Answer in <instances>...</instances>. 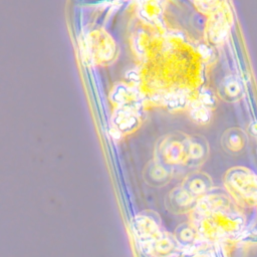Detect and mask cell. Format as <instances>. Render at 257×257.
<instances>
[{
    "label": "cell",
    "mask_w": 257,
    "mask_h": 257,
    "mask_svg": "<svg viewBox=\"0 0 257 257\" xmlns=\"http://www.w3.org/2000/svg\"><path fill=\"white\" fill-rule=\"evenodd\" d=\"M182 186L197 199L210 192L212 187L210 178L202 173H195L188 176Z\"/></svg>",
    "instance_id": "cell-7"
},
{
    "label": "cell",
    "mask_w": 257,
    "mask_h": 257,
    "mask_svg": "<svg viewBox=\"0 0 257 257\" xmlns=\"http://www.w3.org/2000/svg\"><path fill=\"white\" fill-rule=\"evenodd\" d=\"M194 226L200 237L207 239H218L236 234L242 219L235 209L212 211L194 214Z\"/></svg>",
    "instance_id": "cell-1"
},
{
    "label": "cell",
    "mask_w": 257,
    "mask_h": 257,
    "mask_svg": "<svg viewBox=\"0 0 257 257\" xmlns=\"http://www.w3.org/2000/svg\"><path fill=\"white\" fill-rule=\"evenodd\" d=\"M132 228L142 243L153 239L162 232L159 216L153 212H142L138 214L132 222Z\"/></svg>",
    "instance_id": "cell-5"
},
{
    "label": "cell",
    "mask_w": 257,
    "mask_h": 257,
    "mask_svg": "<svg viewBox=\"0 0 257 257\" xmlns=\"http://www.w3.org/2000/svg\"><path fill=\"white\" fill-rule=\"evenodd\" d=\"M191 117L198 123H206L211 117V112L207 105L202 102L194 103L190 110Z\"/></svg>",
    "instance_id": "cell-13"
},
{
    "label": "cell",
    "mask_w": 257,
    "mask_h": 257,
    "mask_svg": "<svg viewBox=\"0 0 257 257\" xmlns=\"http://www.w3.org/2000/svg\"><path fill=\"white\" fill-rule=\"evenodd\" d=\"M198 199L189 193L183 186L177 187L169 195V204L174 212L184 213L193 210Z\"/></svg>",
    "instance_id": "cell-6"
},
{
    "label": "cell",
    "mask_w": 257,
    "mask_h": 257,
    "mask_svg": "<svg viewBox=\"0 0 257 257\" xmlns=\"http://www.w3.org/2000/svg\"><path fill=\"white\" fill-rule=\"evenodd\" d=\"M143 250L151 257H178L180 245L167 232H160L153 239L143 242Z\"/></svg>",
    "instance_id": "cell-4"
},
{
    "label": "cell",
    "mask_w": 257,
    "mask_h": 257,
    "mask_svg": "<svg viewBox=\"0 0 257 257\" xmlns=\"http://www.w3.org/2000/svg\"><path fill=\"white\" fill-rule=\"evenodd\" d=\"M137 113L131 107L122 108L116 113L115 125L119 131H130L137 124Z\"/></svg>",
    "instance_id": "cell-12"
},
{
    "label": "cell",
    "mask_w": 257,
    "mask_h": 257,
    "mask_svg": "<svg viewBox=\"0 0 257 257\" xmlns=\"http://www.w3.org/2000/svg\"><path fill=\"white\" fill-rule=\"evenodd\" d=\"M226 145L228 146L229 150L237 152L243 147V138L238 132H232L231 134H229V137L227 138Z\"/></svg>",
    "instance_id": "cell-14"
},
{
    "label": "cell",
    "mask_w": 257,
    "mask_h": 257,
    "mask_svg": "<svg viewBox=\"0 0 257 257\" xmlns=\"http://www.w3.org/2000/svg\"><path fill=\"white\" fill-rule=\"evenodd\" d=\"M206 145L198 138L187 139V164L190 167L200 166L206 159Z\"/></svg>",
    "instance_id": "cell-8"
},
{
    "label": "cell",
    "mask_w": 257,
    "mask_h": 257,
    "mask_svg": "<svg viewBox=\"0 0 257 257\" xmlns=\"http://www.w3.org/2000/svg\"><path fill=\"white\" fill-rule=\"evenodd\" d=\"M200 235L196 227L192 224H182L176 230L175 238L180 246H190L196 243Z\"/></svg>",
    "instance_id": "cell-11"
},
{
    "label": "cell",
    "mask_w": 257,
    "mask_h": 257,
    "mask_svg": "<svg viewBox=\"0 0 257 257\" xmlns=\"http://www.w3.org/2000/svg\"><path fill=\"white\" fill-rule=\"evenodd\" d=\"M228 190L236 200L245 204H257V176L247 169L234 168L226 176Z\"/></svg>",
    "instance_id": "cell-2"
},
{
    "label": "cell",
    "mask_w": 257,
    "mask_h": 257,
    "mask_svg": "<svg viewBox=\"0 0 257 257\" xmlns=\"http://www.w3.org/2000/svg\"><path fill=\"white\" fill-rule=\"evenodd\" d=\"M226 91L227 93L230 95V96H236L238 94V91H239V88H238V84L236 82H233V81H230L229 84L226 86Z\"/></svg>",
    "instance_id": "cell-16"
},
{
    "label": "cell",
    "mask_w": 257,
    "mask_h": 257,
    "mask_svg": "<svg viewBox=\"0 0 257 257\" xmlns=\"http://www.w3.org/2000/svg\"><path fill=\"white\" fill-rule=\"evenodd\" d=\"M145 178L152 185H163L171 178V169L162 165L158 161L149 164L145 172Z\"/></svg>",
    "instance_id": "cell-9"
},
{
    "label": "cell",
    "mask_w": 257,
    "mask_h": 257,
    "mask_svg": "<svg viewBox=\"0 0 257 257\" xmlns=\"http://www.w3.org/2000/svg\"><path fill=\"white\" fill-rule=\"evenodd\" d=\"M251 131H252L253 134H256V135H257V123H254V124H253Z\"/></svg>",
    "instance_id": "cell-17"
},
{
    "label": "cell",
    "mask_w": 257,
    "mask_h": 257,
    "mask_svg": "<svg viewBox=\"0 0 257 257\" xmlns=\"http://www.w3.org/2000/svg\"><path fill=\"white\" fill-rule=\"evenodd\" d=\"M228 29V19L224 12H219L213 16L212 22L209 23L208 33L212 41H220Z\"/></svg>",
    "instance_id": "cell-10"
},
{
    "label": "cell",
    "mask_w": 257,
    "mask_h": 257,
    "mask_svg": "<svg viewBox=\"0 0 257 257\" xmlns=\"http://www.w3.org/2000/svg\"><path fill=\"white\" fill-rule=\"evenodd\" d=\"M157 161L167 168L187 164V139L168 137L159 145Z\"/></svg>",
    "instance_id": "cell-3"
},
{
    "label": "cell",
    "mask_w": 257,
    "mask_h": 257,
    "mask_svg": "<svg viewBox=\"0 0 257 257\" xmlns=\"http://www.w3.org/2000/svg\"><path fill=\"white\" fill-rule=\"evenodd\" d=\"M197 2L201 8L205 10H212L217 6L219 0H197Z\"/></svg>",
    "instance_id": "cell-15"
}]
</instances>
